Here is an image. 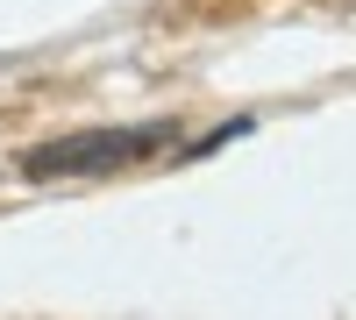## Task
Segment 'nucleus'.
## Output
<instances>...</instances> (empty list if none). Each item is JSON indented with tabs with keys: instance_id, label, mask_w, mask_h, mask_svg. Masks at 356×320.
<instances>
[{
	"instance_id": "1",
	"label": "nucleus",
	"mask_w": 356,
	"mask_h": 320,
	"mask_svg": "<svg viewBox=\"0 0 356 320\" xmlns=\"http://www.w3.org/2000/svg\"><path fill=\"white\" fill-rule=\"evenodd\" d=\"M157 142H171V121L57 135V142H43V150H29V157H22V178H107V171H122V164H143Z\"/></svg>"
}]
</instances>
